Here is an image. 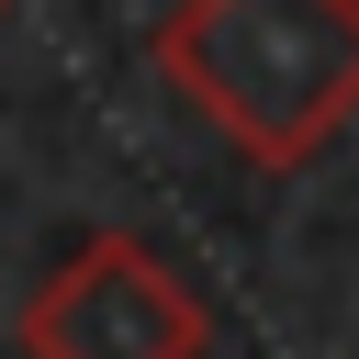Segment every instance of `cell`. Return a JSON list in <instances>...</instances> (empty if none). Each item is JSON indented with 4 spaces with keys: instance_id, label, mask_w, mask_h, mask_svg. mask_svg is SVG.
I'll return each instance as SVG.
<instances>
[{
    "instance_id": "1",
    "label": "cell",
    "mask_w": 359,
    "mask_h": 359,
    "mask_svg": "<svg viewBox=\"0 0 359 359\" xmlns=\"http://www.w3.org/2000/svg\"><path fill=\"white\" fill-rule=\"evenodd\" d=\"M146 56L258 168H314L359 123V0H168Z\"/></svg>"
},
{
    "instance_id": "2",
    "label": "cell",
    "mask_w": 359,
    "mask_h": 359,
    "mask_svg": "<svg viewBox=\"0 0 359 359\" xmlns=\"http://www.w3.org/2000/svg\"><path fill=\"white\" fill-rule=\"evenodd\" d=\"M202 348H213L202 292L123 224L79 236L22 292V359H202Z\"/></svg>"
},
{
    "instance_id": "3",
    "label": "cell",
    "mask_w": 359,
    "mask_h": 359,
    "mask_svg": "<svg viewBox=\"0 0 359 359\" xmlns=\"http://www.w3.org/2000/svg\"><path fill=\"white\" fill-rule=\"evenodd\" d=\"M0 11H11V0H0Z\"/></svg>"
}]
</instances>
